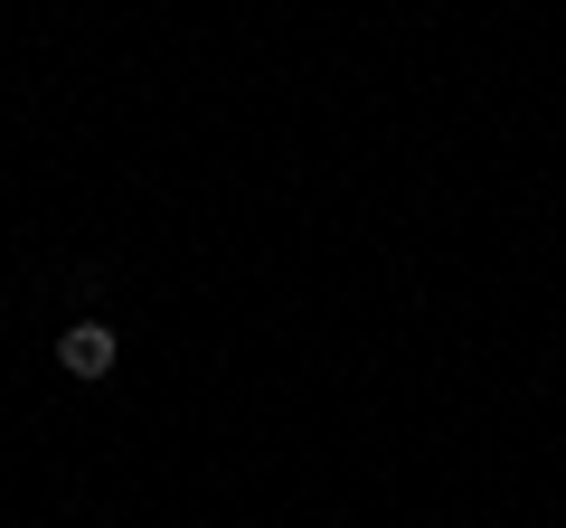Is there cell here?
Here are the masks:
<instances>
[{"mask_svg": "<svg viewBox=\"0 0 566 528\" xmlns=\"http://www.w3.org/2000/svg\"><path fill=\"white\" fill-rule=\"evenodd\" d=\"M114 359H123V340H114L104 321H66V330H57V368H66V378L95 387V378H114Z\"/></svg>", "mask_w": 566, "mask_h": 528, "instance_id": "obj_1", "label": "cell"}]
</instances>
